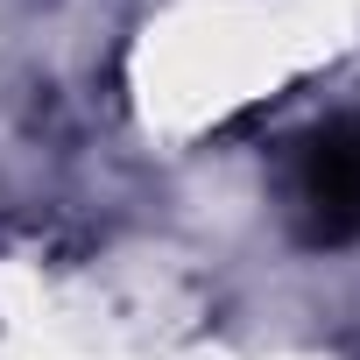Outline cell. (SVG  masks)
<instances>
[{
  "instance_id": "1",
  "label": "cell",
  "mask_w": 360,
  "mask_h": 360,
  "mask_svg": "<svg viewBox=\"0 0 360 360\" xmlns=\"http://www.w3.org/2000/svg\"><path fill=\"white\" fill-rule=\"evenodd\" d=\"M304 191L325 219V233H346L360 219V120L332 127L311 141V176H304Z\"/></svg>"
}]
</instances>
